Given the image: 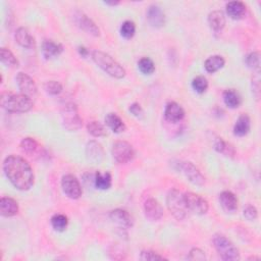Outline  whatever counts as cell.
I'll return each instance as SVG.
<instances>
[{
    "mask_svg": "<svg viewBox=\"0 0 261 261\" xmlns=\"http://www.w3.org/2000/svg\"><path fill=\"white\" fill-rule=\"evenodd\" d=\"M21 149L27 154H33L38 149V143L33 138H25L21 142Z\"/></svg>",
    "mask_w": 261,
    "mask_h": 261,
    "instance_id": "cell-34",
    "label": "cell"
},
{
    "mask_svg": "<svg viewBox=\"0 0 261 261\" xmlns=\"http://www.w3.org/2000/svg\"><path fill=\"white\" fill-rule=\"evenodd\" d=\"M95 187L99 190H108L111 187L112 178L109 173L97 172L94 178Z\"/></svg>",
    "mask_w": 261,
    "mask_h": 261,
    "instance_id": "cell-28",
    "label": "cell"
},
{
    "mask_svg": "<svg viewBox=\"0 0 261 261\" xmlns=\"http://www.w3.org/2000/svg\"><path fill=\"white\" fill-rule=\"evenodd\" d=\"M141 260H148V261H155V260H164L165 258L158 253H156L151 250H144L141 252L140 255Z\"/></svg>",
    "mask_w": 261,
    "mask_h": 261,
    "instance_id": "cell-39",
    "label": "cell"
},
{
    "mask_svg": "<svg viewBox=\"0 0 261 261\" xmlns=\"http://www.w3.org/2000/svg\"><path fill=\"white\" fill-rule=\"evenodd\" d=\"M129 110L134 116L138 117V119H141V117H143V115H144V110H143V108L138 103H133L132 105L130 106Z\"/></svg>",
    "mask_w": 261,
    "mask_h": 261,
    "instance_id": "cell-42",
    "label": "cell"
},
{
    "mask_svg": "<svg viewBox=\"0 0 261 261\" xmlns=\"http://www.w3.org/2000/svg\"><path fill=\"white\" fill-rule=\"evenodd\" d=\"M213 246L215 250L219 254V256L224 260H239L240 253L237 249V247L235 246L226 236L220 234L214 235L212 239Z\"/></svg>",
    "mask_w": 261,
    "mask_h": 261,
    "instance_id": "cell-5",
    "label": "cell"
},
{
    "mask_svg": "<svg viewBox=\"0 0 261 261\" xmlns=\"http://www.w3.org/2000/svg\"><path fill=\"white\" fill-rule=\"evenodd\" d=\"M46 92L50 95H58L62 92V86L59 82L56 81H48L44 85Z\"/></svg>",
    "mask_w": 261,
    "mask_h": 261,
    "instance_id": "cell-37",
    "label": "cell"
},
{
    "mask_svg": "<svg viewBox=\"0 0 261 261\" xmlns=\"http://www.w3.org/2000/svg\"><path fill=\"white\" fill-rule=\"evenodd\" d=\"M184 196H185L186 205L190 212L199 214V215H203L207 213L208 209H209V205H208V202L206 199L201 197L200 195L192 193V192L186 193L184 194Z\"/></svg>",
    "mask_w": 261,
    "mask_h": 261,
    "instance_id": "cell-8",
    "label": "cell"
},
{
    "mask_svg": "<svg viewBox=\"0 0 261 261\" xmlns=\"http://www.w3.org/2000/svg\"><path fill=\"white\" fill-rule=\"evenodd\" d=\"M87 130H88V133L92 135L93 137L99 138V137H103L106 135V130L104 129V127L99 123V122H91L87 125Z\"/></svg>",
    "mask_w": 261,
    "mask_h": 261,
    "instance_id": "cell-33",
    "label": "cell"
},
{
    "mask_svg": "<svg viewBox=\"0 0 261 261\" xmlns=\"http://www.w3.org/2000/svg\"><path fill=\"white\" fill-rule=\"evenodd\" d=\"M86 157L93 164H99L104 158V150L96 141L89 142L86 146Z\"/></svg>",
    "mask_w": 261,
    "mask_h": 261,
    "instance_id": "cell-14",
    "label": "cell"
},
{
    "mask_svg": "<svg viewBox=\"0 0 261 261\" xmlns=\"http://www.w3.org/2000/svg\"><path fill=\"white\" fill-rule=\"evenodd\" d=\"M166 204L169 212L178 220H183L188 216V207L186 205L185 196L178 189H173L168 192Z\"/></svg>",
    "mask_w": 261,
    "mask_h": 261,
    "instance_id": "cell-4",
    "label": "cell"
},
{
    "mask_svg": "<svg viewBox=\"0 0 261 261\" xmlns=\"http://www.w3.org/2000/svg\"><path fill=\"white\" fill-rule=\"evenodd\" d=\"M76 22L78 26H79V27L82 30H84L86 33L94 37H98L100 35V31L96 24L92 20L89 19L86 15L82 14V12H78L76 16Z\"/></svg>",
    "mask_w": 261,
    "mask_h": 261,
    "instance_id": "cell-16",
    "label": "cell"
},
{
    "mask_svg": "<svg viewBox=\"0 0 261 261\" xmlns=\"http://www.w3.org/2000/svg\"><path fill=\"white\" fill-rule=\"evenodd\" d=\"M140 72L144 75H151L155 72V64L149 57H143L138 62Z\"/></svg>",
    "mask_w": 261,
    "mask_h": 261,
    "instance_id": "cell-32",
    "label": "cell"
},
{
    "mask_svg": "<svg viewBox=\"0 0 261 261\" xmlns=\"http://www.w3.org/2000/svg\"><path fill=\"white\" fill-rule=\"evenodd\" d=\"M51 226L57 232H63L69 226V219L63 214H54L51 218Z\"/></svg>",
    "mask_w": 261,
    "mask_h": 261,
    "instance_id": "cell-31",
    "label": "cell"
},
{
    "mask_svg": "<svg viewBox=\"0 0 261 261\" xmlns=\"http://www.w3.org/2000/svg\"><path fill=\"white\" fill-rule=\"evenodd\" d=\"M214 149L220 153L224 154L225 156H228V157H234L235 154H236V151H235V148L230 144V143L224 141L221 138H218L215 143H214Z\"/></svg>",
    "mask_w": 261,
    "mask_h": 261,
    "instance_id": "cell-29",
    "label": "cell"
},
{
    "mask_svg": "<svg viewBox=\"0 0 261 261\" xmlns=\"http://www.w3.org/2000/svg\"><path fill=\"white\" fill-rule=\"evenodd\" d=\"M112 223L119 227L121 230H128L133 227L134 220L130 214L124 209H114L109 215Z\"/></svg>",
    "mask_w": 261,
    "mask_h": 261,
    "instance_id": "cell-12",
    "label": "cell"
},
{
    "mask_svg": "<svg viewBox=\"0 0 261 261\" xmlns=\"http://www.w3.org/2000/svg\"><path fill=\"white\" fill-rule=\"evenodd\" d=\"M246 63L252 70L259 71L260 68V54L259 52H252L246 58Z\"/></svg>",
    "mask_w": 261,
    "mask_h": 261,
    "instance_id": "cell-38",
    "label": "cell"
},
{
    "mask_svg": "<svg viewBox=\"0 0 261 261\" xmlns=\"http://www.w3.org/2000/svg\"><path fill=\"white\" fill-rule=\"evenodd\" d=\"M208 24H209V27L213 31L215 32L221 31L226 26L225 14L221 10H214L210 12L209 16H208Z\"/></svg>",
    "mask_w": 261,
    "mask_h": 261,
    "instance_id": "cell-20",
    "label": "cell"
},
{
    "mask_svg": "<svg viewBox=\"0 0 261 261\" xmlns=\"http://www.w3.org/2000/svg\"><path fill=\"white\" fill-rule=\"evenodd\" d=\"M251 129V121L250 117L247 114H242L239 116L236 124L234 126V134L238 137L246 136Z\"/></svg>",
    "mask_w": 261,
    "mask_h": 261,
    "instance_id": "cell-22",
    "label": "cell"
},
{
    "mask_svg": "<svg viewBox=\"0 0 261 261\" xmlns=\"http://www.w3.org/2000/svg\"><path fill=\"white\" fill-rule=\"evenodd\" d=\"M1 106L9 112H28L30 111L34 103L31 97L25 94H3L1 97Z\"/></svg>",
    "mask_w": 261,
    "mask_h": 261,
    "instance_id": "cell-2",
    "label": "cell"
},
{
    "mask_svg": "<svg viewBox=\"0 0 261 261\" xmlns=\"http://www.w3.org/2000/svg\"><path fill=\"white\" fill-rule=\"evenodd\" d=\"M219 202L224 210L233 213L238 209V199L236 195L231 191H224L219 195Z\"/></svg>",
    "mask_w": 261,
    "mask_h": 261,
    "instance_id": "cell-18",
    "label": "cell"
},
{
    "mask_svg": "<svg viewBox=\"0 0 261 261\" xmlns=\"http://www.w3.org/2000/svg\"><path fill=\"white\" fill-rule=\"evenodd\" d=\"M19 204L18 202L9 197H2L0 200V213L2 216L10 217L18 214Z\"/></svg>",
    "mask_w": 261,
    "mask_h": 261,
    "instance_id": "cell-19",
    "label": "cell"
},
{
    "mask_svg": "<svg viewBox=\"0 0 261 261\" xmlns=\"http://www.w3.org/2000/svg\"><path fill=\"white\" fill-rule=\"evenodd\" d=\"M61 187L63 193L71 199H79L82 196V187L78 179L73 175H67L62 177Z\"/></svg>",
    "mask_w": 261,
    "mask_h": 261,
    "instance_id": "cell-10",
    "label": "cell"
},
{
    "mask_svg": "<svg viewBox=\"0 0 261 261\" xmlns=\"http://www.w3.org/2000/svg\"><path fill=\"white\" fill-rule=\"evenodd\" d=\"M0 58H1L2 63H4L6 67H9V68L19 67V61L17 57L7 48H1V51H0Z\"/></svg>",
    "mask_w": 261,
    "mask_h": 261,
    "instance_id": "cell-30",
    "label": "cell"
},
{
    "mask_svg": "<svg viewBox=\"0 0 261 261\" xmlns=\"http://www.w3.org/2000/svg\"><path fill=\"white\" fill-rule=\"evenodd\" d=\"M192 87L196 91V92L199 94H203L206 92V90L208 88V81L205 77L203 76H198L196 77L192 82Z\"/></svg>",
    "mask_w": 261,
    "mask_h": 261,
    "instance_id": "cell-35",
    "label": "cell"
},
{
    "mask_svg": "<svg viewBox=\"0 0 261 261\" xmlns=\"http://www.w3.org/2000/svg\"><path fill=\"white\" fill-rule=\"evenodd\" d=\"M63 51V47L59 43H55L51 40H46L42 45V53L46 59L59 56Z\"/></svg>",
    "mask_w": 261,
    "mask_h": 261,
    "instance_id": "cell-23",
    "label": "cell"
},
{
    "mask_svg": "<svg viewBox=\"0 0 261 261\" xmlns=\"http://www.w3.org/2000/svg\"><path fill=\"white\" fill-rule=\"evenodd\" d=\"M16 41L25 48H33L35 46L34 37L26 28H19L15 35Z\"/></svg>",
    "mask_w": 261,
    "mask_h": 261,
    "instance_id": "cell-24",
    "label": "cell"
},
{
    "mask_svg": "<svg viewBox=\"0 0 261 261\" xmlns=\"http://www.w3.org/2000/svg\"><path fill=\"white\" fill-rule=\"evenodd\" d=\"M188 258L190 260H205L206 256H205V252L199 249V248H194V249L190 251Z\"/></svg>",
    "mask_w": 261,
    "mask_h": 261,
    "instance_id": "cell-41",
    "label": "cell"
},
{
    "mask_svg": "<svg viewBox=\"0 0 261 261\" xmlns=\"http://www.w3.org/2000/svg\"><path fill=\"white\" fill-rule=\"evenodd\" d=\"M17 84L19 89L21 90L22 94L27 95L29 97H34L37 94V86L32 79L31 77H29L27 74L24 73H19L17 78Z\"/></svg>",
    "mask_w": 261,
    "mask_h": 261,
    "instance_id": "cell-11",
    "label": "cell"
},
{
    "mask_svg": "<svg viewBox=\"0 0 261 261\" xmlns=\"http://www.w3.org/2000/svg\"><path fill=\"white\" fill-rule=\"evenodd\" d=\"M79 53H80L81 56L86 57V56H88V54H89V51H88L87 48H85V47L82 46V47H79Z\"/></svg>",
    "mask_w": 261,
    "mask_h": 261,
    "instance_id": "cell-43",
    "label": "cell"
},
{
    "mask_svg": "<svg viewBox=\"0 0 261 261\" xmlns=\"http://www.w3.org/2000/svg\"><path fill=\"white\" fill-rule=\"evenodd\" d=\"M144 213L149 220L157 221L163 216V208L157 200L150 198L144 203Z\"/></svg>",
    "mask_w": 261,
    "mask_h": 261,
    "instance_id": "cell-13",
    "label": "cell"
},
{
    "mask_svg": "<svg viewBox=\"0 0 261 261\" xmlns=\"http://www.w3.org/2000/svg\"><path fill=\"white\" fill-rule=\"evenodd\" d=\"M136 33V26L133 22L126 21L121 27V35L125 39H132Z\"/></svg>",
    "mask_w": 261,
    "mask_h": 261,
    "instance_id": "cell-36",
    "label": "cell"
},
{
    "mask_svg": "<svg viewBox=\"0 0 261 261\" xmlns=\"http://www.w3.org/2000/svg\"><path fill=\"white\" fill-rule=\"evenodd\" d=\"M247 11L246 5L241 1H232L227 4V14L233 20H241Z\"/></svg>",
    "mask_w": 261,
    "mask_h": 261,
    "instance_id": "cell-21",
    "label": "cell"
},
{
    "mask_svg": "<svg viewBox=\"0 0 261 261\" xmlns=\"http://www.w3.org/2000/svg\"><path fill=\"white\" fill-rule=\"evenodd\" d=\"M3 171L6 178L17 189L28 191L34 185V172L30 163L23 157L10 155L3 162Z\"/></svg>",
    "mask_w": 261,
    "mask_h": 261,
    "instance_id": "cell-1",
    "label": "cell"
},
{
    "mask_svg": "<svg viewBox=\"0 0 261 261\" xmlns=\"http://www.w3.org/2000/svg\"><path fill=\"white\" fill-rule=\"evenodd\" d=\"M164 116L168 122L179 123L185 117V110L177 102H169L165 106Z\"/></svg>",
    "mask_w": 261,
    "mask_h": 261,
    "instance_id": "cell-15",
    "label": "cell"
},
{
    "mask_svg": "<svg viewBox=\"0 0 261 261\" xmlns=\"http://www.w3.org/2000/svg\"><path fill=\"white\" fill-rule=\"evenodd\" d=\"M225 63H226V61H225L223 56L213 55V56H210L209 58L206 59L205 63H204V68L208 73L213 74V73L219 71L220 69H223Z\"/></svg>",
    "mask_w": 261,
    "mask_h": 261,
    "instance_id": "cell-27",
    "label": "cell"
},
{
    "mask_svg": "<svg viewBox=\"0 0 261 261\" xmlns=\"http://www.w3.org/2000/svg\"><path fill=\"white\" fill-rule=\"evenodd\" d=\"M148 23L153 28H161L165 24V16L158 5H151L147 11Z\"/></svg>",
    "mask_w": 261,
    "mask_h": 261,
    "instance_id": "cell-17",
    "label": "cell"
},
{
    "mask_svg": "<svg viewBox=\"0 0 261 261\" xmlns=\"http://www.w3.org/2000/svg\"><path fill=\"white\" fill-rule=\"evenodd\" d=\"M178 169L193 185L202 187L205 184L204 176L192 162H179Z\"/></svg>",
    "mask_w": 261,
    "mask_h": 261,
    "instance_id": "cell-9",
    "label": "cell"
},
{
    "mask_svg": "<svg viewBox=\"0 0 261 261\" xmlns=\"http://www.w3.org/2000/svg\"><path fill=\"white\" fill-rule=\"evenodd\" d=\"M61 120L63 128L70 132L79 130L83 126V121L74 103H68L67 105H64L61 111Z\"/></svg>",
    "mask_w": 261,
    "mask_h": 261,
    "instance_id": "cell-6",
    "label": "cell"
},
{
    "mask_svg": "<svg viewBox=\"0 0 261 261\" xmlns=\"http://www.w3.org/2000/svg\"><path fill=\"white\" fill-rule=\"evenodd\" d=\"M224 101L228 107L234 109V108H238L241 105L242 98L237 91L229 89L224 92Z\"/></svg>",
    "mask_w": 261,
    "mask_h": 261,
    "instance_id": "cell-26",
    "label": "cell"
},
{
    "mask_svg": "<svg viewBox=\"0 0 261 261\" xmlns=\"http://www.w3.org/2000/svg\"><path fill=\"white\" fill-rule=\"evenodd\" d=\"M112 156L116 162L128 163L135 157L133 146L126 141H117L112 146Z\"/></svg>",
    "mask_w": 261,
    "mask_h": 261,
    "instance_id": "cell-7",
    "label": "cell"
},
{
    "mask_svg": "<svg viewBox=\"0 0 261 261\" xmlns=\"http://www.w3.org/2000/svg\"><path fill=\"white\" fill-rule=\"evenodd\" d=\"M105 124L113 133H123L126 130V125L121 117L115 113H108L105 117Z\"/></svg>",
    "mask_w": 261,
    "mask_h": 261,
    "instance_id": "cell-25",
    "label": "cell"
},
{
    "mask_svg": "<svg viewBox=\"0 0 261 261\" xmlns=\"http://www.w3.org/2000/svg\"><path fill=\"white\" fill-rule=\"evenodd\" d=\"M106 4H110V5H116V4H119L120 2H105Z\"/></svg>",
    "mask_w": 261,
    "mask_h": 261,
    "instance_id": "cell-44",
    "label": "cell"
},
{
    "mask_svg": "<svg viewBox=\"0 0 261 261\" xmlns=\"http://www.w3.org/2000/svg\"><path fill=\"white\" fill-rule=\"evenodd\" d=\"M244 216L247 220H249V221L255 220L258 216L257 209L252 205H248L244 209Z\"/></svg>",
    "mask_w": 261,
    "mask_h": 261,
    "instance_id": "cell-40",
    "label": "cell"
},
{
    "mask_svg": "<svg viewBox=\"0 0 261 261\" xmlns=\"http://www.w3.org/2000/svg\"><path fill=\"white\" fill-rule=\"evenodd\" d=\"M92 58L100 69L115 79H123L126 76V71L122 65L115 61L109 54L102 51H93Z\"/></svg>",
    "mask_w": 261,
    "mask_h": 261,
    "instance_id": "cell-3",
    "label": "cell"
}]
</instances>
